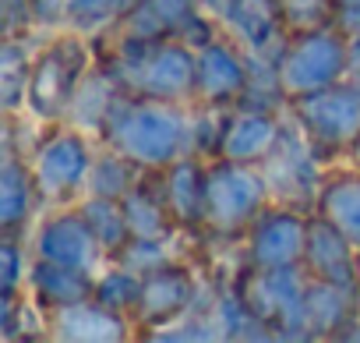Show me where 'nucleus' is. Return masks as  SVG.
I'll return each mask as SVG.
<instances>
[{"label": "nucleus", "instance_id": "14", "mask_svg": "<svg viewBox=\"0 0 360 343\" xmlns=\"http://www.w3.org/2000/svg\"><path fill=\"white\" fill-rule=\"evenodd\" d=\"M166 206L180 227V234H195L209 227V159L180 156L166 170H159Z\"/></svg>", "mask_w": 360, "mask_h": 343}, {"label": "nucleus", "instance_id": "8", "mask_svg": "<svg viewBox=\"0 0 360 343\" xmlns=\"http://www.w3.org/2000/svg\"><path fill=\"white\" fill-rule=\"evenodd\" d=\"M311 213L290 202H269L258 220L240 234V262L251 269L304 266Z\"/></svg>", "mask_w": 360, "mask_h": 343}, {"label": "nucleus", "instance_id": "25", "mask_svg": "<svg viewBox=\"0 0 360 343\" xmlns=\"http://www.w3.org/2000/svg\"><path fill=\"white\" fill-rule=\"evenodd\" d=\"M145 177V166H138L131 156L110 149L99 142L92 170H89V188L85 195H106V199H124L138 181Z\"/></svg>", "mask_w": 360, "mask_h": 343}, {"label": "nucleus", "instance_id": "36", "mask_svg": "<svg viewBox=\"0 0 360 343\" xmlns=\"http://www.w3.org/2000/svg\"><path fill=\"white\" fill-rule=\"evenodd\" d=\"M332 4H349V0H332Z\"/></svg>", "mask_w": 360, "mask_h": 343}, {"label": "nucleus", "instance_id": "23", "mask_svg": "<svg viewBox=\"0 0 360 343\" xmlns=\"http://www.w3.org/2000/svg\"><path fill=\"white\" fill-rule=\"evenodd\" d=\"M32 36H8L0 43V99H4V117L25 113L29 99V78H32Z\"/></svg>", "mask_w": 360, "mask_h": 343}, {"label": "nucleus", "instance_id": "29", "mask_svg": "<svg viewBox=\"0 0 360 343\" xmlns=\"http://www.w3.org/2000/svg\"><path fill=\"white\" fill-rule=\"evenodd\" d=\"M113 262H120L124 269L138 273V276H148L155 269H162L166 262H173V241H159V237H131L117 255Z\"/></svg>", "mask_w": 360, "mask_h": 343}, {"label": "nucleus", "instance_id": "26", "mask_svg": "<svg viewBox=\"0 0 360 343\" xmlns=\"http://www.w3.org/2000/svg\"><path fill=\"white\" fill-rule=\"evenodd\" d=\"M82 216L89 220V227L96 230L99 244L106 248V255L113 258L127 241H131V227H127V213L120 199H106V195H82L78 199Z\"/></svg>", "mask_w": 360, "mask_h": 343}, {"label": "nucleus", "instance_id": "1", "mask_svg": "<svg viewBox=\"0 0 360 343\" xmlns=\"http://www.w3.org/2000/svg\"><path fill=\"white\" fill-rule=\"evenodd\" d=\"M99 142L131 156L145 170H166L180 156L195 152V117L191 103H166L138 92H120Z\"/></svg>", "mask_w": 360, "mask_h": 343}, {"label": "nucleus", "instance_id": "28", "mask_svg": "<svg viewBox=\"0 0 360 343\" xmlns=\"http://www.w3.org/2000/svg\"><path fill=\"white\" fill-rule=\"evenodd\" d=\"M32 244L22 234H4L0 237V297L25 294L29 273H32Z\"/></svg>", "mask_w": 360, "mask_h": 343}, {"label": "nucleus", "instance_id": "30", "mask_svg": "<svg viewBox=\"0 0 360 343\" xmlns=\"http://www.w3.org/2000/svg\"><path fill=\"white\" fill-rule=\"evenodd\" d=\"M0 25L8 36H39L32 18V0H0Z\"/></svg>", "mask_w": 360, "mask_h": 343}, {"label": "nucleus", "instance_id": "32", "mask_svg": "<svg viewBox=\"0 0 360 343\" xmlns=\"http://www.w3.org/2000/svg\"><path fill=\"white\" fill-rule=\"evenodd\" d=\"M332 25L342 29L349 39L360 36V0H349V4H335V11H332Z\"/></svg>", "mask_w": 360, "mask_h": 343}, {"label": "nucleus", "instance_id": "2", "mask_svg": "<svg viewBox=\"0 0 360 343\" xmlns=\"http://www.w3.org/2000/svg\"><path fill=\"white\" fill-rule=\"evenodd\" d=\"M92 64H96V54H92L89 36H82L75 29L43 36V43L32 54L25 113L39 124H60L68 117L85 75L92 71Z\"/></svg>", "mask_w": 360, "mask_h": 343}, {"label": "nucleus", "instance_id": "24", "mask_svg": "<svg viewBox=\"0 0 360 343\" xmlns=\"http://www.w3.org/2000/svg\"><path fill=\"white\" fill-rule=\"evenodd\" d=\"M205 315L223 339H272V332L251 311V304L244 301L240 290H219L216 297H209Z\"/></svg>", "mask_w": 360, "mask_h": 343}, {"label": "nucleus", "instance_id": "13", "mask_svg": "<svg viewBox=\"0 0 360 343\" xmlns=\"http://www.w3.org/2000/svg\"><path fill=\"white\" fill-rule=\"evenodd\" d=\"M283 127H286V120H283L279 106H251V103L230 106L223 142H219V156L262 166L276 152Z\"/></svg>", "mask_w": 360, "mask_h": 343}, {"label": "nucleus", "instance_id": "18", "mask_svg": "<svg viewBox=\"0 0 360 343\" xmlns=\"http://www.w3.org/2000/svg\"><path fill=\"white\" fill-rule=\"evenodd\" d=\"M360 318V297L353 287L307 280L304 294V329L311 339H342V332Z\"/></svg>", "mask_w": 360, "mask_h": 343}, {"label": "nucleus", "instance_id": "19", "mask_svg": "<svg viewBox=\"0 0 360 343\" xmlns=\"http://www.w3.org/2000/svg\"><path fill=\"white\" fill-rule=\"evenodd\" d=\"M124 213H127V227L131 237H159V241H173L180 234L166 195H162V181H159V170H145V177L120 199Z\"/></svg>", "mask_w": 360, "mask_h": 343}, {"label": "nucleus", "instance_id": "17", "mask_svg": "<svg viewBox=\"0 0 360 343\" xmlns=\"http://www.w3.org/2000/svg\"><path fill=\"white\" fill-rule=\"evenodd\" d=\"M43 195L36 188V177L29 170V159L4 145V159H0V230L4 234H22L43 209Z\"/></svg>", "mask_w": 360, "mask_h": 343}, {"label": "nucleus", "instance_id": "15", "mask_svg": "<svg viewBox=\"0 0 360 343\" xmlns=\"http://www.w3.org/2000/svg\"><path fill=\"white\" fill-rule=\"evenodd\" d=\"M134 332L138 325L131 315L113 311L96 297L50 311V339H60V343H124Z\"/></svg>", "mask_w": 360, "mask_h": 343}, {"label": "nucleus", "instance_id": "11", "mask_svg": "<svg viewBox=\"0 0 360 343\" xmlns=\"http://www.w3.org/2000/svg\"><path fill=\"white\" fill-rule=\"evenodd\" d=\"M205 11L251 57H272L290 36L283 0H205Z\"/></svg>", "mask_w": 360, "mask_h": 343}, {"label": "nucleus", "instance_id": "3", "mask_svg": "<svg viewBox=\"0 0 360 343\" xmlns=\"http://www.w3.org/2000/svg\"><path fill=\"white\" fill-rule=\"evenodd\" d=\"M276 82L283 99H297L318 89H328L346 78L349 68V36L335 25L293 29L276 50Z\"/></svg>", "mask_w": 360, "mask_h": 343}, {"label": "nucleus", "instance_id": "6", "mask_svg": "<svg viewBox=\"0 0 360 343\" xmlns=\"http://www.w3.org/2000/svg\"><path fill=\"white\" fill-rule=\"evenodd\" d=\"M307 269L304 266H276V269H251L244 266L237 290L251 304V311L265 322L272 339H311L304 329V294H307Z\"/></svg>", "mask_w": 360, "mask_h": 343}, {"label": "nucleus", "instance_id": "33", "mask_svg": "<svg viewBox=\"0 0 360 343\" xmlns=\"http://www.w3.org/2000/svg\"><path fill=\"white\" fill-rule=\"evenodd\" d=\"M346 78L360 89V36L349 39V68H346Z\"/></svg>", "mask_w": 360, "mask_h": 343}, {"label": "nucleus", "instance_id": "10", "mask_svg": "<svg viewBox=\"0 0 360 343\" xmlns=\"http://www.w3.org/2000/svg\"><path fill=\"white\" fill-rule=\"evenodd\" d=\"M202 297H205L202 276L188 262L173 258V262H166L162 269H155L141 280V301L134 308V325L145 336L159 325H169L176 318L198 311Z\"/></svg>", "mask_w": 360, "mask_h": 343}, {"label": "nucleus", "instance_id": "35", "mask_svg": "<svg viewBox=\"0 0 360 343\" xmlns=\"http://www.w3.org/2000/svg\"><path fill=\"white\" fill-rule=\"evenodd\" d=\"M356 297H360V266H356Z\"/></svg>", "mask_w": 360, "mask_h": 343}, {"label": "nucleus", "instance_id": "5", "mask_svg": "<svg viewBox=\"0 0 360 343\" xmlns=\"http://www.w3.org/2000/svg\"><path fill=\"white\" fill-rule=\"evenodd\" d=\"M276 202L272 185L265 170L255 163H237V159H209V227L219 237H237L244 234L258 213Z\"/></svg>", "mask_w": 360, "mask_h": 343}, {"label": "nucleus", "instance_id": "4", "mask_svg": "<svg viewBox=\"0 0 360 343\" xmlns=\"http://www.w3.org/2000/svg\"><path fill=\"white\" fill-rule=\"evenodd\" d=\"M36 177V188L50 206H75L89 188V170L96 159V142L89 131L60 120L46 124L32 152L25 156Z\"/></svg>", "mask_w": 360, "mask_h": 343}, {"label": "nucleus", "instance_id": "31", "mask_svg": "<svg viewBox=\"0 0 360 343\" xmlns=\"http://www.w3.org/2000/svg\"><path fill=\"white\" fill-rule=\"evenodd\" d=\"M68 4L71 0H32V18H36V32L50 36L68 29Z\"/></svg>", "mask_w": 360, "mask_h": 343}, {"label": "nucleus", "instance_id": "21", "mask_svg": "<svg viewBox=\"0 0 360 343\" xmlns=\"http://www.w3.org/2000/svg\"><path fill=\"white\" fill-rule=\"evenodd\" d=\"M92 287H96V273L78 269V266H60V262L36 258L32 262V273H29L25 294L36 297L46 311H57L64 304H75V301L92 297Z\"/></svg>", "mask_w": 360, "mask_h": 343}, {"label": "nucleus", "instance_id": "34", "mask_svg": "<svg viewBox=\"0 0 360 343\" xmlns=\"http://www.w3.org/2000/svg\"><path fill=\"white\" fill-rule=\"evenodd\" d=\"M346 159H349V166H356V170H360V135L349 142V149H346Z\"/></svg>", "mask_w": 360, "mask_h": 343}, {"label": "nucleus", "instance_id": "27", "mask_svg": "<svg viewBox=\"0 0 360 343\" xmlns=\"http://www.w3.org/2000/svg\"><path fill=\"white\" fill-rule=\"evenodd\" d=\"M141 280H145V276H138V273H131V269H124L120 262L110 258V262L96 273L92 297L103 301L106 308L124 311V315L134 318V308H138V301H141Z\"/></svg>", "mask_w": 360, "mask_h": 343}, {"label": "nucleus", "instance_id": "16", "mask_svg": "<svg viewBox=\"0 0 360 343\" xmlns=\"http://www.w3.org/2000/svg\"><path fill=\"white\" fill-rule=\"evenodd\" d=\"M356 266H360V248L339 227H332L325 216L311 213L307 251H304L307 276L328 280V283H342V287L356 290Z\"/></svg>", "mask_w": 360, "mask_h": 343}, {"label": "nucleus", "instance_id": "7", "mask_svg": "<svg viewBox=\"0 0 360 343\" xmlns=\"http://www.w3.org/2000/svg\"><path fill=\"white\" fill-rule=\"evenodd\" d=\"M286 117L304 131L318 156H339L360 135V89L342 78L328 89L286 99Z\"/></svg>", "mask_w": 360, "mask_h": 343}, {"label": "nucleus", "instance_id": "9", "mask_svg": "<svg viewBox=\"0 0 360 343\" xmlns=\"http://www.w3.org/2000/svg\"><path fill=\"white\" fill-rule=\"evenodd\" d=\"M29 244H32L36 258L60 262V266H78V269H89V273H99L110 262L106 248L99 244L96 230L82 216L78 202L75 206H50L36 220V227L29 234Z\"/></svg>", "mask_w": 360, "mask_h": 343}, {"label": "nucleus", "instance_id": "20", "mask_svg": "<svg viewBox=\"0 0 360 343\" xmlns=\"http://www.w3.org/2000/svg\"><path fill=\"white\" fill-rule=\"evenodd\" d=\"M314 213L325 216L332 227H339L356 248H360V170H325Z\"/></svg>", "mask_w": 360, "mask_h": 343}, {"label": "nucleus", "instance_id": "12", "mask_svg": "<svg viewBox=\"0 0 360 343\" xmlns=\"http://www.w3.org/2000/svg\"><path fill=\"white\" fill-rule=\"evenodd\" d=\"M251 54L233 43L226 32L212 36L209 43L198 46V85H195V103L209 106H237L244 103L251 89Z\"/></svg>", "mask_w": 360, "mask_h": 343}, {"label": "nucleus", "instance_id": "22", "mask_svg": "<svg viewBox=\"0 0 360 343\" xmlns=\"http://www.w3.org/2000/svg\"><path fill=\"white\" fill-rule=\"evenodd\" d=\"M120 92H124V85L117 82V75L103 61H96L92 71L85 75V82H82V89H78V96H75V103H71L64 120L82 127V131H89L92 138H99V131H103V124H106V117H110V110H113Z\"/></svg>", "mask_w": 360, "mask_h": 343}]
</instances>
